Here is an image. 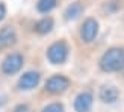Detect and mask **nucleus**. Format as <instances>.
Masks as SVG:
<instances>
[{"label":"nucleus","instance_id":"f257e3e1","mask_svg":"<svg viewBox=\"0 0 124 112\" xmlns=\"http://www.w3.org/2000/svg\"><path fill=\"white\" fill-rule=\"evenodd\" d=\"M100 68L106 73L120 71L124 68V50L120 47H112L101 56Z\"/></svg>","mask_w":124,"mask_h":112},{"label":"nucleus","instance_id":"f03ea898","mask_svg":"<svg viewBox=\"0 0 124 112\" xmlns=\"http://www.w3.org/2000/svg\"><path fill=\"white\" fill-rule=\"evenodd\" d=\"M67 56H68V47H67V44L64 41L53 42V44L48 47V50H47V58L54 65L64 64V62L67 61Z\"/></svg>","mask_w":124,"mask_h":112},{"label":"nucleus","instance_id":"7ed1b4c3","mask_svg":"<svg viewBox=\"0 0 124 112\" xmlns=\"http://www.w3.org/2000/svg\"><path fill=\"white\" fill-rule=\"evenodd\" d=\"M21 67H23V56L20 53H11L3 61L2 71L5 74H8V76H11V74H15L20 71Z\"/></svg>","mask_w":124,"mask_h":112},{"label":"nucleus","instance_id":"20e7f679","mask_svg":"<svg viewBox=\"0 0 124 112\" xmlns=\"http://www.w3.org/2000/svg\"><path fill=\"white\" fill-rule=\"evenodd\" d=\"M68 86H70V80L65 76H61V74H54L46 82L47 91L53 92V94H61V92L67 91Z\"/></svg>","mask_w":124,"mask_h":112},{"label":"nucleus","instance_id":"39448f33","mask_svg":"<svg viewBox=\"0 0 124 112\" xmlns=\"http://www.w3.org/2000/svg\"><path fill=\"white\" fill-rule=\"evenodd\" d=\"M98 33V23L94 18H88L85 20V23L82 24V29H80V36L85 42H91L95 40V36Z\"/></svg>","mask_w":124,"mask_h":112},{"label":"nucleus","instance_id":"423d86ee","mask_svg":"<svg viewBox=\"0 0 124 112\" xmlns=\"http://www.w3.org/2000/svg\"><path fill=\"white\" fill-rule=\"evenodd\" d=\"M39 79H41V76H39L38 71H27L20 77V80H18V88L24 89V91L33 89L35 86L39 83Z\"/></svg>","mask_w":124,"mask_h":112},{"label":"nucleus","instance_id":"0eeeda50","mask_svg":"<svg viewBox=\"0 0 124 112\" xmlns=\"http://www.w3.org/2000/svg\"><path fill=\"white\" fill-rule=\"evenodd\" d=\"M92 108V94L91 92H80L74 100V109L76 112H89Z\"/></svg>","mask_w":124,"mask_h":112},{"label":"nucleus","instance_id":"6e6552de","mask_svg":"<svg viewBox=\"0 0 124 112\" xmlns=\"http://www.w3.org/2000/svg\"><path fill=\"white\" fill-rule=\"evenodd\" d=\"M17 42V33L12 26H5L0 30V44L3 47H9L14 46Z\"/></svg>","mask_w":124,"mask_h":112},{"label":"nucleus","instance_id":"1a4fd4ad","mask_svg":"<svg viewBox=\"0 0 124 112\" xmlns=\"http://www.w3.org/2000/svg\"><path fill=\"white\" fill-rule=\"evenodd\" d=\"M98 96H100V100L104 102V103H114L116 98H118L120 92L115 86H103L100 89V94Z\"/></svg>","mask_w":124,"mask_h":112},{"label":"nucleus","instance_id":"9d476101","mask_svg":"<svg viewBox=\"0 0 124 112\" xmlns=\"http://www.w3.org/2000/svg\"><path fill=\"white\" fill-rule=\"evenodd\" d=\"M82 11H83V6H82V3H80V2L71 3L65 9V20H76V18L82 14Z\"/></svg>","mask_w":124,"mask_h":112},{"label":"nucleus","instance_id":"9b49d317","mask_svg":"<svg viewBox=\"0 0 124 112\" xmlns=\"http://www.w3.org/2000/svg\"><path fill=\"white\" fill-rule=\"evenodd\" d=\"M52 29H53V18H50V17L42 18V20H39L38 23L35 24V30L39 35H46V33L50 32Z\"/></svg>","mask_w":124,"mask_h":112},{"label":"nucleus","instance_id":"f8f14e48","mask_svg":"<svg viewBox=\"0 0 124 112\" xmlns=\"http://www.w3.org/2000/svg\"><path fill=\"white\" fill-rule=\"evenodd\" d=\"M58 0H39L38 3H36V9L42 14H47V12H50L54 6H56Z\"/></svg>","mask_w":124,"mask_h":112},{"label":"nucleus","instance_id":"ddd939ff","mask_svg":"<svg viewBox=\"0 0 124 112\" xmlns=\"http://www.w3.org/2000/svg\"><path fill=\"white\" fill-rule=\"evenodd\" d=\"M42 112H64V106L61 103H52L42 109Z\"/></svg>","mask_w":124,"mask_h":112},{"label":"nucleus","instance_id":"4468645a","mask_svg":"<svg viewBox=\"0 0 124 112\" xmlns=\"http://www.w3.org/2000/svg\"><path fill=\"white\" fill-rule=\"evenodd\" d=\"M14 112H29V108H27V104H18L14 109Z\"/></svg>","mask_w":124,"mask_h":112},{"label":"nucleus","instance_id":"2eb2a0df","mask_svg":"<svg viewBox=\"0 0 124 112\" xmlns=\"http://www.w3.org/2000/svg\"><path fill=\"white\" fill-rule=\"evenodd\" d=\"M5 15H6V8H5L3 3H0V21L5 18Z\"/></svg>","mask_w":124,"mask_h":112},{"label":"nucleus","instance_id":"dca6fc26","mask_svg":"<svg viewBox=\"0 0 124 112\" xmlns=\"http://www.w3.org/2000/svg\"><path fill=\"white\" fill-rule=\"evenodd\" d=\"M2 47H3V46H2V44H0V50H2Z\"/></svg>","mask_w":124,"mask_h":112}]
</instances>
